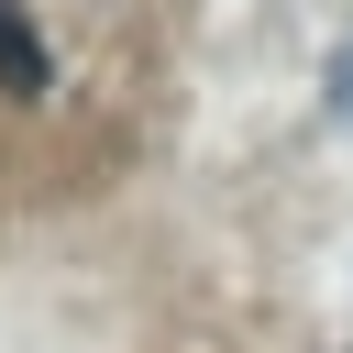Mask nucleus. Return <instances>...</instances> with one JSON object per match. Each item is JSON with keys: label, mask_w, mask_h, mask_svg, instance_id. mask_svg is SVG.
<instances>
[{"label": "nucleus", "mask_w": 353, "mask_h": 353, "mask_svg": "<svg viewBox=\"0 0 353 353\" xmlns=\"http://www.w3.org/2000/svg\"><path fill=\"white\" fill-rule=\"evenodd\" d=\"M0 88L11 99H44V33L22 22V0H0Z\"/></svg>", "instance_id": "obj_1"}, {"label": "nucleus", "mask_w": 353, "mask_h": 353, "mask_svg": "<svg viewBox=\"0 0 353 353\" xmlns=\"http://www.w3.org/2000/svg\"><path fill=\"white\" fill-rule=\"evenodd\" d=\"M331 110H342V121H353V44H342V55H331Z\"/></svg>", "instance_id": "obj_2"}]
</instances>
